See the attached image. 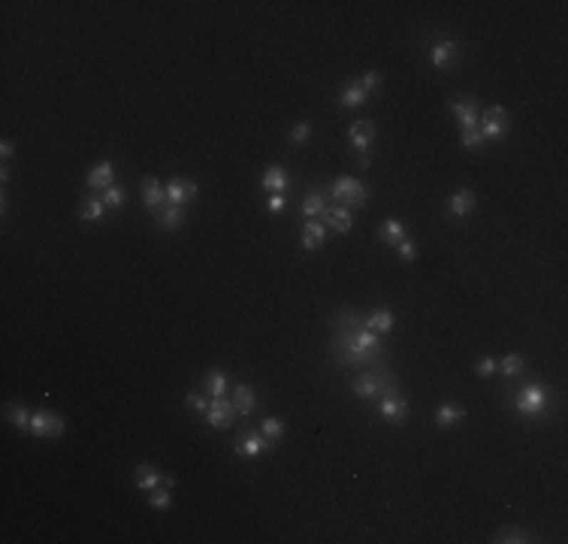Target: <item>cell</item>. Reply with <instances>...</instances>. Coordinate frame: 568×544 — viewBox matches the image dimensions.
<instances>
[{"mask_svg": "<svg viewBox=\"0 0 568 544\" xmlns=\"http://www.w3.org/2000/svg\"><path fill=\"white\" fill-rule=\"evenodd\" d=\"M330 360L339 369H384L390 351L381 336L366 330L357 309H339L330 318Z\"/></svg>", "mask_w": 568, "mask_h": 544, "instance_id": "1", "label": "cell"}, {"mask_svg": "<svg viewBox=\"0 0 568 544\" xmlns=\"http://www.w3.org/2000/svg\"><path fill=\"white\" fill-rule=\"evenodd\" d=\"M351 390L357 394V399L363 402H375L384 399V396H399L402 387H399V378L393 375L384 366V369H363L357 372L354 378H351Z\"/></svg>", "mask_w": 568, "mask_h": 544, "instance_id": "2", "label": "cell"}, {"mask_svg": "<svg viewBox=\"0 0 568 544\" xmlns=\"http://www.w3.org/2000/svg\"><path fill=\"white\" fill-rule=\"evenodd\" d=\"M326 197L336 200V206H345V209H363L366 200H369V191H366V185L354 175H342V179H336L324 188Z\"/></svg>", "mask_w": 568, "mask_h": 544, "instance_id": "3", "label": "cell"}, {"mask_svg": "<svg viewBox=\"0 0 568 544\" xmlns=\"http://www.w3.org/2000/svg\"><path fill=\"white\" fill-rule=\"evenodd\" d=\"M547 387L541 384V381H526L520 390H517V396H514V409L520 411V414H526V417H541L544 414V409H547Z\"/></svg>", "mask_w": 568, "mask_h": 544, "instance_id": "4", "label": "cell"}, {"mask_svg": "<svg viewBox=\"0 0 568 544\" xmlns=\"http://www.w3.org/2000/svg\"><path fill=\"white\" fill-rule=\"evenodd\" d=\"M236 414H239V409H236V402H233L230 396H215V399L209 402L203 421H206V426H212V429H230V426L236 424Z\"/></svg>", "mask_w": 568, "mask_h": 544, "instance_id": "5", "label": "cell"}, {"mask_svg": "<svg viewBox=\"0 0 568 544\" xmlns=\"http://www.w3.org/2000/svg\"><path fill=\"white\" fill-rule=\"evenodd\" d=\"M477 130H481V136L490 139V143L505 139V136H508V109H505V106L481 109V124H477Z\"/></svg>", "mask_w": 568, "mask_h": 544, "instance_id": "6", "label": "cell"}, {"mask_svg": "<svg viewBox=\"0 0 568 544\" xmlns=\"http://www.w3.org/2000/svg\"><path fill=\"white\" fill-rule=\"evenodd\" d=\"M64 429H67V421H64V417L55 414V411L40 409V411H33L28 433H31L33 438H61V436H64Z\"/></svg>", "mask_w": 568, "mask_h": 544, "instance_id": "7", "label": "cell"}, {"mask_svg": "<svg viewBox=\"0 0 568 544\" xmlns=\"http://www.w3.org/2000/svg\"><path fill=\"white\" fill-rule=\"evenodd\" d=\"M272 448H275V441L263 436L260 429H245V433L233 441V451L242 453V457H248V460H257L260 453H267Z\"/></svg>", "mask_w": 568, "mask_h": 544, "instance_id": "8", "label": "cell"}, {"mask_svg": "<svg viewBox=\"0 0 568 544\" xmlns=\"http://www.w3.org/2000/svg\"><path fill=\"white\" fill-rule=\"evenodd\" d=\"M450 112L460 118L463 130H477V124H481V103H477V97H472V94L453 97L450 100Z\"/></svg>", "mask_w": 568, "mask_h": 544, "instance_id": "9", "label": "cell"}, {"mask_svg": "<svg viewBox=\"0 0 568 544\" xmlns=\"http://www.w3.org/2000/svg\"><path fill=\"white\" fill-rule=\"evenodd\" d=\"M375 409H378V414H381L390 426H406L411 421V406H408V399H402V396H384V399H378Z\"/></svg>", "mask_w": 568, "mask_h": 544, "instance_id": "10", "label": "cell"}, {"mask_svg": "<svg viewBox=\"0 0 568 544\" xmlns=\"http://www.w3.org/2000/svg\"><path fill=\"white\" fill-rule=\"evenodd\" d=\"M140 191H143V206L155 215V218L170 206L167 203V188H163V182H158L155 175H145L143 185H140Z\"/></svg>", "mask_w": 568, "mask_h": 544, "instance_id": "11", "label": "cell"}, {"mask_svg": "<svg viewBox=\"0 0 568 544\" xmlns=\"http://www.w3.org/2000/svg\"><path fill=\"white\" fill-rule=\"evenodd\" d=\"M197 182H191V179H179V175H175V179H170L167 182V203L170 206H187L191 203V200L197 197Z\"/></svg>", "mask_w": 568, "mask_h": 544, "instance_id": "12", "label": "cell"}, {"mask_svg": "<svg viewBox=\"0 0 568 544\" xmlns=\"http://www.w3.org/2000/svg\"><path fill=\"white\" fill-rule=\"evenodd\" d=\"M85 185H88V191H106V188H112L115 185V163L112 160H100L97 167L85 175Z\"/></svg>", "mask_w": 568, "mask_h": 544, "instance_id": "13", "label": "cell"}, {"mask_svg": "<svg viewBox=\"0 0 568 544\" xmlns=\"http://www.w3.org/2000/svg\"><path fill=\"white\" fill-rule=\"evenodd\" d=\"M326 206H330V197H326V191L321 185H314L306 191V197H302L299 212H302V218H321V215L326 212Z\"/></svg>", "mask_w": 568, "mask_h": 544, "instance_id": "14", "label": "cell"}, {"mask_svg": "<svg viewBox=\"0 0 568 544\" xmlns=\"http://www.w3.org/2000/svg\"><path fill=\"white\" fill-rule=\"evenodd\" d=\"M375 136H378V130H375V124L372 121H366V118H360V121H354L348 128V143L354 145V151H366L372 143H375Z\"/></svg>", "mask_w": 568, "mask_h": 544, "instance_id": "15", "label": "cell"}, {"mask_svg": "<svg viewBox=\"0 0 568 544\" xmlns=\"http://www.w3.org/2000/svg\"><path fill=\"white\" fill-rule=\"evenodd\" d=\"M299 239H302V248L306 251H318L326 239V227L321 218H306L302 221V230H299Z\"/></svg>", "mask_w": 568, "mask_h": 544, "instance_id": "16", "label": "cell"}, {"mask_svg": "<svg viewBox=\"0 0 568 544\" xmlns=\"http://www.w3.org/2000/svg\"><path fill=\"white\" fill-rule=\"evenodd\" d=\"M324 227H333V233H351V224H354V215L345 206H326V212L321 215Z\"/></svg>", "mask_w": 568, "mask_h": 544, "instance_id": "17", "label": "cell"}, {"mask_svg": "<svg viewBox=\"0 0 568 544\" xmlns=\"http://www.w3.org/2000/svg\"><path fill=\"white\" fill-rule=\"evenodd\" d=\"M457 52H460V46L453 40H438L433 48H429V64H433L435 70H445L457 61Z\"/></svg>", "mask_w": 568, "mask_h": 544, "instance_id": "18", "label": "cell"}, {"mask_svg": "<svg viewBox=\"0 0 568 544\" xmlns=\"http://www.w3.org/2000/svg\"><path fill=\"white\" fill-rule=\"evenodd\" d=\"M475 206H477V194L469 191V188H463V191L448 197V212L453 215V218H465V215H472Z\"/></svg>", "mask_w": 568, "mask_h": 544, "instance_id": "19", "label": "cell"}, {"mask_svg": "<svg viewBox=\"0 0 568 544\" xmlns=\"http://www.w3.org/2000/svg\"><path fill=\"white\" fill-rule=\"evenodd\" d=\"M260 188H263V191H272V194H287V188H290V173L282 167V163H275V167H269L267 173H263Z\"/></svg>", "mask_w": 568, "mask_h": 544, "instance_id": "20", "label": "cell"}, {"mask_svg": "<svg viewBox=\"0 0 568 544\" xmlns=\"http://www.w3.org/2000/svg\"><path fill=\"white\" fill-rule=\"evenodd\" d=\"M163 478L167 475H160L158 469H151L148 463H140L133 469V484H136V490H145V493H151L155 487H163Z\"/></svg>", "mask_w": 568, "mask_h": 544, "instance_id": "21", "label": "cell"}, {"mask_svg": "<svg viewBox=\"0 0 568 544\" xmlns=\"http://www.w3.org/2000/svg\"><path fill=\"white\" fill-rule=\"evenodd\" d=\"M363 327L366 330H372V333H390L393 330V312L390 309H372L369 314H363Z\"/></svg>", "mask_w": 568, "mask_h": 544, "instance_id": "22", "label": "cell"}, {"mask_svg": "<svg viewBox=\"0 0 568 544\" xmlns=\"http://www.w3.org/2000/svg\"><path fill=\"white\" fill-rule=\"evenodd\" d=\"M230 399L236 402V409H239L242 417L254 414V409H257V394H254V387H251V384H236Z\"/></svg>", "mask_w": 568, "mask_h": 544, "instance_id": "23", "label": "cell"}, {"mask_svg": "<svg viewBox=\"0 0 568 544\" xmlns=\"http://www.w3.org/2000/svg\"><path fill=\"white\" fill-rule=\"evenodd\" d=\"M378 236L384 239L387 245H399L402 239H408V224L406 221H399V218H387L384 224H381V230H378Z\"/></svg>", "mask_w": 568, "mask_h": 544, "instance_id": "24", "label": "cell"}, {"mask_svg": "<svg viewBox=\"0 0 568 544\" xmlns=\"http://www.w3.org/2000/svg\"><path fill=\"white\" fill-rule=\"evenodd\" d=\"M463 421H465V409L453 406V402H445V406H438V411H435V424H438L441 429L460 426Z\"/></svg>", "mask_w": 568, "mask_h": 544, "instance_id": "25", "label": "cell"}, {"mask_svg": "<svg viewBox=\"0 0 568 544\" xmlns=\"http://www.w3.org/2000/svg\"><path fill=\"white\" fill-rule=\"evenodd\" d=\"M203 394L209 396V399H215V396H227V375L221 372V369H212V372H206L203 375Z\"/></svg>", "mask_w": 568, "mask_h": 544, "instance_id": "26", "label": "cell"}, {"mask_svg": "<svg viewBox=\"0 0 568 544\" xmlns=\"http://www.w3.org/2000/svg\"><path fill=\"white\" fill-rule=\"evenodd\" d=\"M493 541L496 544H523V541H538V538L523 526H502L499 533L493 535Z\"/></svg>", "mask_w": 568, "mask_h": 544, "instance_id": "27", "label": "cell"}, {"mask_svg": "<svg viewBox=\"0 0 568 544\" xmlns=\"http://www.w3.org/2000/svg\"><path fill=\"white\" fill-rule=\"evenodd\" d=\"M79 218L82 221H100L103 218V212H106V206H103V200L100 197H94V194H88V197H82L79 200Z\"/></svg>", "mask_w": 568, "mask_h": 544, "instance_id": "28", "label": "cell"}, {"mask_svg": "<svg viewBox=\"0 0 568 544\" xmlns=\"http://www.w3.org/2000/svg\"><path fill=\"white\" fill-rule=\"evenodd\" d=\"M158 227L163 233H172V230H179L182 227V221H185V206H167L160 215H158Z\"/></svg>", "mask_w": 568, "mask_h": 544, "instance_id": "29", "label": "cell"}, {"mask_svg": "<svg viewBox=\"0 0 568 544\" xmlns=\"http://www.w3.org/2000/svg\"><path fill=\"white\" fill-rule=\"evenodd\" d=\"M366 100H369V94L360 88V82H348L342 88V94H339V103H342L345 109H357V106L366 103Z\"/></svg>", "mask_w": 568, "mask_h": 544, "instance_id": "30", "label": "cell"}, {"mask_svg": "<svg viewBox=\"0 0 568 544\" xmlns=\"http://www.w3.org/2000/svg\"><path fill=\"white\" fill-rule=\"evenodd\" d=\"M523 369H526V357L523 354H508L499 366H496V372H502L505 378H514V375H523Z\"/></svg>", "mask_w": 568, "mask_h": 544, "instance_id": "31", "label": "cell"}, {"mask_svg": "<svg viewBox=\"0 0 568 544\" xmlns=\"http://www.w3.org/2000/svg\"><path fill=\"white\" fill-rule=\"evenodd\" d=\"M6 414H9V424L12 426H19V429H31V411L24 409V406H16V402H12V406H6Z\"/></svg>", "mask_w": 568, "mask_h": 544, "instance_id": "32", "label": "cell"}, {"mask_svg": "<svg viewBox=\"0 0 568 544\" xmlns=\"http://www.w3.org/2000/svg\"><path fill=\"white\" fill-rule=\"evenodd\" d=\"M209 402H212V399L203 394V390H187V396H185V406H187V409H194L197 414H206Z\"/></svg>", "mask_w": 568, "mask_h": 544, "instance_id": "33", "label": "cell"}, {"mask_svg": "<svg viewBox=\"0 0 568 544\" xmlns=\"http://www.w3.org/2000/svg\"><path fill=\"white\" fill-rule=\"evenodd\" d=\"M148 505L155 511H167L170 505H172V496H170V490H163V487H155L148 493Z\"/></svg>", "mask_w": 568, "mask_h": 544, "instance_id": "34", "label": "cell"}, {"mask_svg": "<svg viewBox=\"0 0 568 544\" xmlns=\"http://www.w3.org/2000/svg\"><path fill=\"white\" fill-rule=\"evenodd\" d=\"M100 200H103L106 209H121V206H124V188H121V185H112V188H106Z\"/></svg>", "mask_w": 568, "mask_h": 544, "instance_id": "35", "label": "cell"}, {"mask_svg": "<svg viewBox=\"0 0 568 544\" xmlns=\"http://www.w3.org/2000/svg\"><path fill=\"white\" fill-rule=\"evenodd\" d=\"M260 433L267 436V438H272V441H279L284 436V424L279 421V417H267V421L260 424Z\"/></svg>", "mask_w": 568, "mask_h": 544, "instance_id": "36", "label": "cell"}, {"mask_svg": "<svg viewBox=\"0 0 568 544\" xmlns=\"http://www.w3.org/2000/svg\"><path fill=\"white\" fill-rule=\"evenodd\" d=\"M311 121H299V124H294L290 128V143H296V145H302V143H309L311 139Z\"/></svg>", "mask_w": 568, "mask_h": 544, "instance_id": "37", "label": "cell"}, {"mask_svg": "<svg viewBox=\"0 0 568 544\" xmlns=\"http://www.w3.org/2000/svg\"><path fill=\"white\" fill-rule=\"evenodd\" d=\"M381 79H384V76H381V73H378V70H369V73H366V76H363V79H357V82H360V88H363V91H366V94H372V91H375V88H378V85H381Z\"/></svg>", "mask_w": 568, "mask_h": 544, "instance_id": "38", "label": "cell"}, {"mask_svg": "<svg viewBox=\"0 0 568 544\" xmlns=\"http://www.w3.org/2000/svg\"><path fill=\"white\" fill-rule=\"evenodd\" d=\"M496 366H499L496 357H481V360L475 363V372L481 375V378H490V375H496Z\"/></svg>", "mask_w": 568, "mask_h": 544, "instance_id": "39", "label": "cell"}, {"mask_svg": "<svg viewBox=\"0 0 568 544\" xmlns=\"http://www.w3.org/2000/svg\"><path fill=\"white\" fill-rule=\"evenodd\" d=\"M396 255L406 260V263H414V260H418V248H414L411 239H402V242L396 245Z\"/></svg>", "mask_w": 568, "mask_h": 544, "instance_id": "40", "label": "cell"}, {"mask_svg": "<svg viewBox=\"0 0 568 544\" xmlns=\"http://www.w3.org/2000/svg\"><path fill=\"white\" fill-rule=\"evenodd\" d=\"M460 143L465 145V148H481L487 139L481 136V130H463V136H460Z\"/></svg>", "mask_w": 568, "mask_h": 544, "instance_id": "41", "label": "cell"}, {"mask_svg": "<svg viewBox=\"0 0 568 544\" xmlns=\"http://www.w3.org/2000/svg\"><path fill=\"white\" fill-rule=\"evenodd\" d=\"M287 206V200H284V194H272L269 200H267V209L269 212H282Z\"/></svg>", "mask_w": 568, "mask_h": 544, "instance_id": "42", "label": "cell"}, {"mask_svg": "<svg viewBox=\"0 0 568 544\" xmlns=\"http://www.w3.org/2000/svg\"><path fill=\"white\" fill-rule=\"evenodd\" d=\"M12 151H16V145H12L9 139H4V143H0V155H4V160H9V158H12Z\"/></svg>", "mask_w": 568, "mask_h": 544, "instance_id": "43", "label": "cell"}, {"mask_svg": "<svg viewBox=\"0 0 568 544\" xmlns=\"http://www.w3.org/2000/svg\"><path fill=\"white\" fill-rule=\"evenodd\" d=\"M354 158H357V163H360V167H363V170H366V167H369V155H366V151H357V155H354Z\"/></svg>", "mask_w": 568, "mask_h": 544, "instance_id": "44", "label": "cell"}]
</instances>
